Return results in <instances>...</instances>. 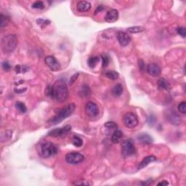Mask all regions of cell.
I'll return each instance as SVG.
<instances>
[{"mask_svg":"<svg viewBox=\"0 0 186 186\" xmlns=\"http://www.w3.org/2000/svg\"><path fill=\"white\" fill-rule=\"evenodd\" d=\"M45 95L46 96L49 97V98H52V99H55V91H54V86L49 84L47 86L46 89H45Z\"/></svg>","mask_w":186,"mask_h":186,"instance_id":"obj_20","label":"cell"},{"mask_svg":"<svg viewBox=\"0 0 186 186\" xmlns=\"http://www.w3.org/2000/svg\"><path fill=\"white\" fill-rule=\"evenodd\" d=\"M55 99L60 103L65 102L69 97V90L67 84L63 79H60L54 84Z\"/></svg>","mask_w":186,"mask_h":186,"instance_id":"obj_2","label":"cell"},{"mask_svg":"<svg viewBox=\"0 0 186 186\" xmlns=\"http://www.w3.org/2000/svg\"><path fill=\"white\" fill-rule=\"evenodd\" d=\"M123 93V87L121 84H117L112 89V95L115 97H119Z\"/></svg>","mask_w":186,"mask_h":186,"instance_id":"obj_19","label":"cell"},{"mask_svg":"<svg viewBox=\"0 0 186 186\" xmlns=\"http://www.w3.org/2000/svg\"><path fill=\"white\" fill-rule=\"evenodd\" d=\"M104 9V7L103 5H99L98 7H97V9L95 10V14H98V13H100V12L102 11Z\"/></svg>","mask_w":186,"mask_h":186,"instance_id":"obj_39","label":"cell"},{"mask_svg":"<svg viewBox=\"0 0 186 186\" xmlns=\"http://www.w3.org/2000/svg\"><path fill=\"white\" fill-rule=\"evenodd\" d=\"M122 137H123V132L119 129H116L113 132L111 136L112 143H114V144H117L122 140Z\"/></svg>","mask_w":186,"mask_h":186,"instance_id":"obj_17","label":"cell"},{"mask_svg":"<svg viewBox=\"0 0 186 186\" xmlns=\"http://www.w3.org/2000/svg\"><path fill=\"white\" fill-rule=\"evenodd\" d=\"M76 184V185H89L88 182H80V183H75Z\"/></svg>","mask_w":186,"mask_h":186,"instance_id":"obj_41","label":"cell"},{"mask_svg":"<svg viewBox=\"0 0 186 186\" xmlns=\"http://www.w3.org/2000/svg\"><path fill=\"white\" fill-rule=\"evenodd\" d=\"M135 147L132 140L129 139L126 140L122 143V155L123 157L127 158L128 156L133 155L135 153Z\"/></svg>","mask_w":186,"mask_h":186,"instance_id":"obj_5","label":"cell"},{"mask_svg":"<svg viewBox=\"0 0 186 186\" xmlns=\"http://www.w3.org/2000/svg\"><path fill=\"white\" fill-rule=\"evenodd\" d=\"M37 23L39 26L42 27V28H45V26H47V25H48L50 23V21H49V20L40 18V19L37 20Z\"/></svg>","mask_w":186,"mask_h":186,"instance_id":"obj_30","label":"cell"},{"mask_svg":"<svg viewBox=\"0 0 186 186\" xmlns=\"http://www.w3.org/2000/svg\"><path fill=\"white\" fill-rule=\"evenodd\" d=\"M1 67H2L3 70H4L5 71H9L11 69V66H10V64L7 61L2 62V63H1Z\"/></svg>","mask_w":186,"mask_h":186,"instance_id":"obj_36","label":"cell"},{"mask_svg":"<svg viewBox=\"0 0 186 186\" xmlns=\"http://www.w3.org/2000/svg\"><path fill=\"white\" fill-rule=\"evenodd\" d=\"M9 23H10V17L1 13L0 15V27L1 28H4L6 25H8Z\"/></svg>","mask_w":186,"mask_h":186,"instance_id":"obj_21","label":"cell"},{"mask_svg":"<svg viewBox=\"0 0 186 186\" xmlns=\"http://www.w3.org/2000/svg\"><path fill=\"white\" fill-rule=\"evenodd\" d=\"M157 84H158V87L159 90H168L169 87V83L167 82V80L164 78H161L158 80V82H157Z\"/></svg>","mask_w":186,"mask_h":186,"instance_id":"obj_18","label":"cell"},{"mask_svg":"<svg viewBox=\"0 0 186 186\" xmlns=\"http://www.w3.org/2000/svg\"><path fill=\"white\" fill-rule=\"evenodd\" d=\"M91 8V4L89 1H80L77 3L76 9L80 13H85L89 11Z\"/></svg>","mask_w":186,"mask_h":186,"instance_id":"obj_14","label":"cell"},{"mask_svg":"<svg viewBox=\"0 0 186 186\" xmlns=\"http://www.w3.org/2000/svg\"><path fill=\"white\" fill-rule=\"evenodd\" d=\"M15 71L17 74H24L29 71V68L26 66H23V65H18V66H16Z\"/></svg>","mask_w":186,"mask_h":186,"instance_id":"obj_25","label":"cell"},{"mask_svg":"<svg viewBox=\"0 0 186 186\" xmlns=\"http://www.w3.org/2000/svg\"><path fill=\"white\" fill-rule=\"evenodd\" d=\"M101 58H102V66L103 69L106 68L108 66V63H109V57L107 55H101Z\"/></svg>","mask_w":186,"mask_h":186,"instance_id":"obj_32","label":"cell"},{"mask_svg":"<svg viewBox=\"0 0 186 186\" xmlns=\"http://www.w3.org/2000/svg\"><path fill=\"white\" fill-rule=\"evenodd\" d=\"M137 140L143 144H151L153 142V138L147 133H141L137 136Z\"/></svg>","mask_w":186,"mask_h":186,"instance_id":"obj_15","label":"cell"},{"mask_svg":"<svg viewBox=\"0 0 186 186\" xmlns=\"http://www.w3.org/2000/svg\"><path fill=\"white\" fill-rule=\"evenodd\" d=\"M84 159V156L80 153L71 152L66 156V162L70 164H78L81 163Z\"/></svg>","mask_w":186,"mask_h":186,"instance_id":"obj_7","label":"cell"},{"mask_svg":"<svg viewBox=\"0 0 186 186\" xmlns=\"http://www.w3.org/2000/svg\"><path fill=\"white\" fill-rule=\"evenodd\" d=\"M45 4L42 1H37L33 3L32 7L34 9H37V10H42L45 8Z\"/></svg>","mask_w":186,"mask_h":186,"instance_id":"obj_31","label":"cell"},{"mask_svg":"<svg viewBox=\"0 0 186 186\" xmlns=\"http://www.w3.org/2000/svg\"><path fill=\"white\" fill-rule=\"evenodd\" d=\"M71 129V127L70 125H66L65 127L61 128H57V129H54L50 132H49L48 135L52 137H61V136L65 135V134H68L69 132Z\"/></svg>","mask_w":186,"mask_h":186,"instance_id":"obj_8","label":"cell"},{"mask_svg":"<svg viewBox=\"0 0 186 186\" xmlns=\"http://www.w3.org/2000/svg\"><path fill=\"white\" fill-rule=\"evenodd\" d=\"M146 69H147V72L149 73V74L153 77L158 76L161 74V69L156 63H151V64L148 65Z\"/></svg>","mask_w":186,"mask_h":186,"instance_id":"obj_12","label":"cell"},{"mask_svg":"<svg viewBox=\"0 0 186 186\" xmlns=\"http://www.w3.org/2000/svg\"><path fill=\"white\" fill-rule=\"evenodd\" d=\"M169 185V182L166 180H163L158 183V185Z\"/></svg>","mask_w":186,"mask_h":186,"instance_id":"obj_40","label":"cell"},{"mask_svg":"<svg viewBox=\"0 0 186 186\" xmlns=\"http://www.w3.org/2000/svg\"><path fill=\"white\" fill-rule=\"evenodd\" d=\"M104 127L108 129H117L118 125L113 122H108L104 124Z\"/></svg>","mask_w":186,"mask_h":186,"instance_id":"obj_33","label":"cell"},{"mask_svg":"<svg viewBox=\"0 0 186 186\" xmlns=\"http://www.w3.org/2000/svg\"><path fill=\"white\" fill-rule=\"evenodd\" d=\"M177 32L179 35H180L181 37L185 38L186 37V30L185 28L184 27H179V28H177Z\"/></svg>","mask_w":186,"mask_h":186,"instance_id":"obj_35","label":"cell"},{"mask_svg":"<svg viewBox=\"0 0 186 186\" xmlns=\"http://www.w3.org/2000/svg\"><path fill=\"white\" fill-rule=\"evenodd\" d=\"M79 75V73H76V74H74L73 76H72L71 77L70 80H69V84H70V85H72V84H73L75 82L76 80L77 79H78Z\"/></svg>","mask_w":186,"mask_h":186,"instance_id":"obj_37","label":"cell"},{"mask_svg":"<svg viewBox=\"0 0 186 186\" xmlns=\"http://www.w3.org/2000/svg\"><path fill=\"white\" fill-rule=\"evenodd\" d=\"M72 143H73L74 146H75L76 147H81L83 144V141L81 140V138L77 135L74 136Z\"/></svg>","mask_w":186,"mask_h":186,"instance_id":"obj_29","label":"cell"},{"mask_svg":"<svg viewBox=\"0 0 186 186\" xmlns=\"http://www.w3.org/2000/svg\"><path fill=\"white\" fill-rule=\"evenodd\" d=\"M16 108L18 111L21 112V113H25L27 111V108L25 104L22 102H20V101L16 103Z\"/></svg>","mask_w":186,"mask_h":186,"instance_id":"obj_27","label":"cell"},{"mask_svg":"<svg viewBox=\"0 0 186 186\" xmlns=\"http://www.w3.org/2000/svg\"><path fill=\"white\" fill-rule=\"evenodd\" d=\"M139 68H140V69L141 71H143L144 70V68H145V64L144 63H143V60H139Z\"/></svg>","mask_w":186,"mask_h":186,"instance_id":"obj_38","label":"cell"},{"mask_svg":"<svg viewBox=\"0 0 186 186\" xmlns=\"http://www.w3.org/2000/svg\"><path fill=\"white\" fill-rule=\"evenodd\" d=\"M76 108V105L74 103L68 104L66 106L63 107L57 112V114L53 118L49 121L50 124L52 125H55L60 123L63 120L70 116L74 113Z\"/></svg>","mask_w":186,"mask_h":186,"instance_id":"obj_3","label":"cell"},{"mask_svg":"<svg viewBox=\"0 0 186 186\" xmlns=\"http://www.w3.org/2000/svg\"><path fill=\"white\" fill-rule=\"evenodd\" d=\"M128 31L132 34H137V33L143 32L145 31V28L143 26H133L128 28Z\"/></svg>","mask_w":186,"mask_h":186,"instance_id":"obj_26","label":"cell"},{"mask_svg":"<svg viewBox=\"0 0 186 186\" xmlns=\"http://www.w3.org/2000/svg\"><path fill=\"white\" fill-rule=\"evenodd\" d=\"M12 135H13V131L11 130H6L4 133L1 134V141L5 142L8 141L11 139Z\"/></svg>","mask_w":186,"mask_h":186,"instance_id":"obj_23","label":"cell"},{"mask_svg":"<svg viewBox=\"0 0 186 186\" xmlns=\"http://www.w3.org/2000/svg\"><path fill=\"white\" fill-rule=\"evenodd\" d=\"M178 111L180 112L181 113H182V114H185L186 113V103L185 102V101H183V102H181L178 105Z\"/></svg>","mask_w":186,"mask_h":186,"instance_id":"obj_34","label":"cell"},{"mask_svg":"<svg viewBox=\"0 0 186 186\" xmlns=\"http://www.w3.org/2000/svg\"><path fill=\"white\" fill-rule=\"evenodd\" d=\"M119 18V12L115 9H112L107 12L105 16V21L108 23H113L116 21Z\"/></svg>","mask_w":186,"mask_h":186,"instance_id":"obj_13","label":"cell"},{"mask_svg":"<svg viewBox=\"0 0 186 186\" xmlns=\"http://www.w3.org/2000/svg\"><path fill=\"white\" fill-rule=\"evenodd\" d=\"M18 44V38L15 34H8L1 39V50L4 53H10L16 49Z\"/></svg>","mask_w":186,"mask_h":186,"instance_id":"obj_4","label":"cell"},{"mask_svg":"<svg viewBox=\"0 0 186 186\" xmlns=\"http://www.w3.org/2000/svg\"><path fill=\"white\" fill-rule=\"evenodd\" d=\"M37 153L42 158H48L54 156L58 152L57 147L51 142H45L39 144L37 148Z\"/></svg>","mask_w":186,"mask_h":186,"instance_id":"obj_1","label":"cell"},{"mask_svg":"<svg viewBox=\"0 0 186 186\" xmlns=\"http://www.w3.org/2000/svg\"><path fill=\"white\" fill-rule=\"evenodd\" d=\"M116 38H117L119 43L122 47L127 46L131 42V37H129V35H128V34L124 32V31H118L116 34Z\"/></svg>","mask_w":186,"mask_h":186,"instance_id":"obj_11","label":"cell"},{"mask_svg":"<svg viewBox=\"0 0 186 186\" xmlns=\"http://www.w3.org/2000/svg\"><path fill=\"white\" fill-rule=\"evenodd\" d=\"M100 60V58L99 57H91L89 58L88 60V65L89 66H90V68H93L95 67V66H96L97 63L99 62Z\"/></svg>","mask_w":186,"mask_h":186,"instance_id":"obj_28","label":"cell"},{"mask_svg":"<svg viewBox=\"0 0 186 186\" xmlns=\"http://www.w3.org/2000/svg\"><path fill=\"white\" fill-rule=\"evenodd\" d=\"M45 62L47 66L50 68L53 71H57L60 69V65L59 62L57 61V59L54 56L49 55L45 57Z\"/></svg>","mask_w":186,"mask_h":186,"instance_id":"obj_10","label":"cell"},{"mask_svg":"<svg viewBox=\"0 0 186 186\" xmlns=\"http://www.w3.org/2000/svg\"><path fill=\"white\" fill-rule=\"evenodd\" d=\"M85 113L90 117H95L99 113V108L98 105L95 103L90 101L86 104Z\"/></svg>","mask_w":186,"mask_h":186,"instance_id":"obj_9","label":"cell"},{"mask_svg":"<svg viewBox=\"0 0 186 186\" xmlns=\"http://www.w3.org/2000/svg\"><path fill=\"white\" fill-rule=\"evenodd\" d=\"M105 76L111 80H116L119 79V74L118 72L115 71H108L105 73Z\"/></svg>","mask_w":186,"mask_h":186,"instance_id":"obj_24","label":"cell"},{"mask_svg":"<svg viewBox=\"0 0 186 186\" xmlns=\"http://www.w3.org/2000/svg\"><path fill=\"white\" fill-rule=\"evenodd\" d=\"M123 122L125 127L129 128V129H132L138 124V119L134 113L128 112L124 116Z\"/></svg>","mask_w":186,"mask_h":186,"instance_id":"obj_6","label":"cell"},{"mask_svg":"<svg viewBox=\"0 0 186 186\" xmlns=\"http://www.w3.org/2000/svg\"><path fill=\"white\" fill-rule=\"evenodd\" d=\"M79 94L81 96H89V95L91 94V90H90L89 86L87 85V84H84V85L81 87V89H80Z\"/></svg>","mask_w":186,"mask_h":186,"instance_id":"obj_22","label":"cell"},{"mask_svg":"<svg viewBox=\"0 0 186 186\" xmlns=\"http://www.w3.org/2000/svg\"><path fill=\"white\" fill-rule=\"evenodd\" d=\"M156 160V158L154 156H146V158H143L141 162L140 163L138 166V169H143L144 167H146V166H148L150 163L153 162V161H155Z\"/></svg>","mask_w":186,"mask_h":186,"instance_id":"obj_16","label":"cell"}]
</instances>
